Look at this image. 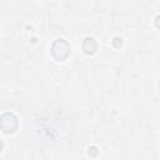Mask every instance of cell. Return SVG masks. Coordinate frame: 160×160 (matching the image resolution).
<instances>
[{
    "label": "cell",
    "instance_id": "7a4b0ae2",
    "mask_svg": "<svg viewBox=\"0 0 160 160\" xmlns=\"http://www.w3.org/2000/svg\"><path fill=\"white\" fill-rule=\"evenodd\" d=\"M0 126L4 132L11 134L18 128V118L12 112H4L0 118Z\"/></svg>",
    "mask_w": 160,
    "mask_h": 160
},
{
    "label": "cell",
    "instance_id": "6da1fadb",
    "mask_svg": "<svg viewBox=\"0 0 160 160\" xmlns=\"http://www.w3.org/2000/svg\"><path fill=\"white\" fill-rule=\"evenodd\" d=\"M51 54L56 60L64 61L70 55V45H69V42L66 40H64V39L55 40L52 42V46H51Z\"/></svg>",
    "mask_w": 160,
    "mask_h": 160
},
{
    "label": "cell",
    "instance_id": "8992f818",
    "mask_svg": "<svg viewBox=\"0 0 160 160\" xmlns=\"http://www.w3.org/2000/svg\"><path fill=\"white\" fill-rule=\"evenodd\" d=\"M155 25H156V28L160 29V15H158V16L155 18Z\"/></svg>",
    "mask_w": 160,
    "mask_h": 160
},
{
    "label": "cell",
    "instance_id": "5b68a950",
    "mask_svg": "<svg viewBox=\"0 0 160 160\" xmlns=\"http://www.w3.org/2000/svg\"><path fill=\"white\" fill-rule=\"evenodd\" d=\"M89 155L96 156V155H98V149H96L95 146H90V148H89Z\"/></svg>",
    "mask_w": 160,
    "mask_h": 160
},
{
    "label": "cell",
    "instance_id": "3957f363",
    "mask_svg": "<svg viewBox=\"0 0 160 160\" xmlns=\"http://www.w3.org/2000/svg\"><path fill=\"white\" fill-rule=\"evenodd\" d=\"M96 48H98V44H96V41L92 38H85L84 39V41H82V50H84L85 54L92 55L95 52Z\"/></svg>",
    "mask_w": 160,
    "mask_h": 160
},
{
    "label": "cell",
    "instance_id": "277c9868",
    "mask_svg": "<svg viewBox=\"0 0 160 160\" xmlns=\"http://www.w3.org/2000/svg\"><path fill=\"white\" fill-rule=\"evenodd\" d=\"M112 45H114L115 48H120V46L122 45V39H121V38H115V39L112 40Z\"/></svg>",
    "mask_w": 160,
    "mask_h": 160
},
{
    "label": "cell",
    "instance_id": "52a82bcc",
    "mask_svg": "<svg viewBox=\"0 0 160 160\" xmlns=\"http://www.w3.org/2000/svg\"><path fill=\"white\" fill-rule=\"evenodd\" d=\"M159 89H160V82H159Z\"/></svg>",
    "mask_w": 160,
    "mask_h": 160
}]
</instances>
